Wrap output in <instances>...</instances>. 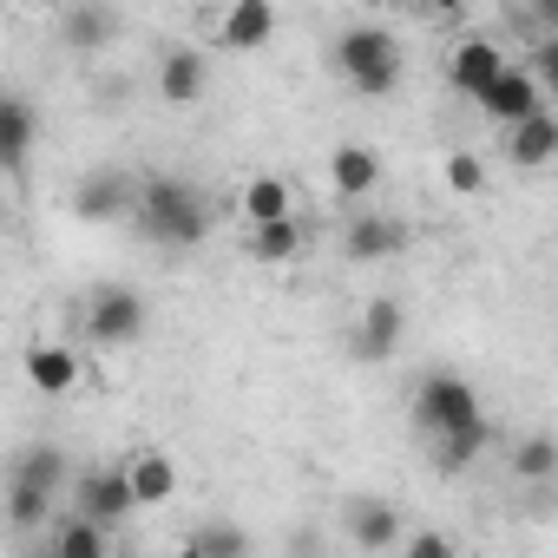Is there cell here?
I'll list each match as a JSON object with an SVG mask.
<instances>
[{"label":"cell","instance_id":"cell-1","mask_svg":"<svg viewBox=\"0 0 558 558\" xmlns=\"http://www.w3.org/2000/svg\"><path fill=\"white\" fill-rule=\"evenodd\" d=\"M132 223L145 243L158 250H197L210 236V197L191 184V178H138V197H132Z\"/></svg>","mask_w":558,"mask_h":558},{"label":"cell","instance_id":"cell-2","mask_svg":"<svg viewBox=\"0 0 558 558\" xmlns=\"http://www.w3.org/2000/svg\"><path fill=\"white\" fill-rule=\"evenodd\" d=\"M336 66H342V80L362 93V99H388L401 80H408V53H401V40L388 34V27H349L342 40H336Z\"/></svg>","mask_w":558,"mask_h":558},{"label":"cell","instance_id":"cell-3","mask_svg":"<svg viewBox=\"0 0 558 558\" xmlns=\"http://www.w3.org/2000/svg\"><path fill=\"white\" fill-rule=\"evenodd\" d=\"M80 329L93 349H132L145 329H151V303L132 290V283H99L86 303H80Z\"/></svg>","mask_w":558,"mask_h":558},{"label":"cell","instance_id":"cell-4","mask_svg":"<svg viewBox=\"0 0 558 558\" xmlns=\"http://www.w3.org/2000/svg\"><path fill=\"white\" fill-rule=\"evenodd\" d=\"M473 421H486L473 381H460V375H447V368L421 375V388H414V434H421V440H447V434H460V427H473Z\"/></svg>","mask_w":558,"mask_h":558},{"label":"cell","instance_id":"cell-5","mask_svg":"<svg viewBox=\"0 0 558 558\" xmlns=\"http://www.w3.org/2000/svg\"><path fill=\"white\" fill-rule=\"evenodd\" d=\"M132 512H138V506H132L119 466H73V519H86V525H99V532H119Z\"/></svg>","mask_w":558,"mask_h":558},{"label":"cell","instance_id":"cell-6","mask_svg":"<svg viewBox=\"0 0 558 558\" xmlns=\"http://www.w3.org/2000/svg\"><path fill=\"white\" fill-rule=\"evenodd\" d=\"M473 106H480L499 132H506V125H525V119H538V112H551V99H545V86L532 80V66H506Z\"/></svg>","mask_w":558,"mask_h":558},{"label":"cell","instance_id":"cell-7","mask_svg":"<svg viewBox=\"0 0 558 558\" xmlns=\"http://www.w3.org/2000/svg\"><path fill=\"white\" fill-rule=\"evenodd\" d=\"M506 66H512V60H506V47H499V40H486V34H466V40H453V53H447V80H453V93H460V99H480Z\"/></svg>","mask_w":558,"mask_h":558},{"label":"cell","instance_id":"cell-8","mask_svg":"<svg viewBox=\"0 0 558 558\" xmlns=\"http://www.w3.org/2000/svg\"><path fill=\"white\" fill-rule=\"evenodd\" d=\"M132 197H138L132 171H93L73 191V217L80 223H119V217H132Z\"/></svg>","mask_w":558,"mask_h":558},{"label":"cell","instance_id":"cell-9","mask_svg":"<svg viewBox=\"0 0 558 558\" xmlns=\"http://www.w3.org/2000/svg\"><path fill=\"white\" fill-rule=\"evenodd\" d=\"M204 86H210V60L197 47H165L158 53V99L171 112H191L204 99Z\"/></svg>","mask_w":558,"mask_h":558},{"label":"cell","instance_id":"cell-10","mask_svg":"<svg viewBox=\"0 0 558 558\" xmlns=\"http://www.w3.org/2000/svg\"><path fill=\"white\" fill-rule=\"evenodd\" d=\"M342 525H349V538H355L362 551H395V545H401V506L381 499V493H355V499L342 506Z\"/></svg>","mask_w":558,"mask_h":558},{"label":"cell","instance_id":"cell-11","mask_svg":"<svg viewBox=\"0 0 558 558\" xmlns=\"http://www.w3.org/2000/svg\"><path fill=\"white\" fill-rule=\"evenodd\" d=\"M119 473H125V493H132V506H138V512H145V506H171V493H178V460H171V453H158V447L125 453V460H119Z\"/></svg>","mask_w":558,"mask_h":558},{"label":"cell","instance_id":"cell-12","mask_svg":"<svg viewBox=\"0 0 558 558\" xmlns=\"http://www.w3.org/2000/svg\"><path fill=\"white\" fill-rule=\"evenodd\" d=\"M408 250V223L388 217V210H355L349 236H342V256L349 263H381V256H401Z\"/></svg>","mask_w":558,"mask_h":558},{"label":"cell","instance_id":"cell-13","mask_svg":"<svg viewBox=\"0 0 558 558\" xmlns=\"http://www.w3.org/2000/svg\"><path fill=\"white\" fill-rule=\"evenodd\" d=\"M401 336H408V310L395 296H375L355 323V355L362 362H395L401 355Z\"/></svg>","mask_w":558,"mask_h":558},{"label":"cell","instance_id":"cell-14","mask_svg":"<svg viewBox=\"0 0 558 558\" xmlns=\"http://www.w3.org/2000/svg\"><path fill=\"white\" fill-rule=\"evenodd\" d=\"M499 151H506V165H519V171H545V165L558 158V112H538V119H525V125H506V132H499Z\"/></svg>","mask_w":558,"mask_h":558},{"label":"cell","instance_id":"cell-15","mask_svg":"<svg viewBox=\"0 0 558 558\" xmlns=\"http://www.w3.org/2000/svg\"><path fill=\"white\" fill-rule=\"evenodd\" d=\"M8 480L40 486V493H60V486H73V453H66L60 440H34V447H21V453H14Z\"/></svg>","mask_w":558,"mask_h":558},{"label":"cell","instance_id":"cell-16","mask_svg":"<svg viewBox=\"0 0 558 558\" xmlns=\"http://www.w3.org/2000/svg\"><path fill=\"white\" fill-rule=\"evenodd\" d=\"M34 138H40V112H34V99L0 93V171H21L27 151H34Z\"/></svg>","mask_w":558,"mask_h":558},{"label":"cell","instance_id":"cell-17","mask_svg":"<svg viewBox=\"0 0 558 558\" xmlns=\"http://www.w3.org/2000/svg\"><path fill=\"white\" fill-rule=\"evenodd\" d=\"M119 34H125V14H112V8H66L60 14V40L73 53H106Z\"/></svg>","mask_w":558,"mask_h":558},{"label":"cell","instance_id":"cell-18","mask_svg":"<svg viewBox=\"0 0 558 558\" xmlns=\"http://www.w3.org/2000/svg\"><path fill=\"white\" fill-rule=\"evenodd\" d=\"M217 34H223L230 53H256V47H269V34H276V8H269V0H236V8L217 21Z\"/></svg>","mask_w":558,"mask_h":558},{"label":"cell","instance_id":"cell-19","mask_svg":"<svg viewBox=\"0 0 558 558\" xmlns=\"http://www.w3.org/2000/svg\"><path fill=\"white\" fill-rule=\"evenodd\" d=\"M329 184H336V197H368L375 184H381V158L368 151V145H336L329 151Z\"/></svg>","mask_w":558,"mask_h":558},{"label":"cell","instance_id":"cell-20","mask_svg":"<svg viewBox=\"0 0 558 558\" xmlns=\"http://www.w3.org/2000/svg\"><path fill=\"white\" fill-rule=\"evenodd\" d=\"M236 210H243V223H250V230H263V223L296 217V197H290V184H283V178H250V184L236 191Z\"/></svg>","mask_w":558,"mask_h":558},{"label":"cell","instance_id":"cell-21","mask_svg":"<svg viewBox=\"0 0 558 558\" xmlns=\"http://www.w3.org/2000/svg\"><path fill=\"white\" fill-rule=\"evenodd\" d=\"M27 381H34L40 395H73V388H80V355L60 349V342H34V349H27Z\"/></svg>","mask_w":558,"mask_h":558},{"label":"cell","instance_id":"cell-22","mask_svg":"<svg viewBox=\"0 0 558 558\" xmlns=\"http://www.w3.org/2000/svg\"><path fill=\"white\" fill-rule=\"evenodd\" d=\"M434 447V466L440 473H466L486 447H493V421H473V427H460V434H447V440H427Z\"/></svg>","mask_w":558,"mask_h":558},{"label":"cell","instance_id":"cell-23","mask_svg":"<svg viewBox=\"0 0 558 558\" xmlns=\"http://www.w3.org/2000/svg\"><path fill=\"white\" fill-rule=\"evenodd\" d=\"M53 558H112V532H99V525H86V519H53Z\"/></svg>","mask_w":558,"mask_h":558},{"label":"cell","instance_id":"cell-24","mask_svg":"<svg viewBox=\"0 0 558 558\" xmlns=\"http://www.w3.org/2000/svg\"><path fill=\"white\" fill-rule=\"evenodd\" d=\"M519 486H551V473H558V447H551V434H525L519 447H512V466H506Z\"/></svg>","mask_w":558,"mask_h":558},{"label":"cell","instance_id":"cell-25","mask_svg":"<svg viewBox=\"0 0 558 558\" xmlns=\"http://www.w3.org/2000/svg\"><path fill=\"white\" fill-rule=\"evenodd\" d=\"M250 256H256V263H296V256H303V223L283 217V223L250 230Z\"/></svg>","mask_w":558,"mask_h":558},{"label":"cell","instance_id":"cell-26","mask_svg":"<svg viewBox=\"0 0 558 558\" xmlns=\"http://www.w3.org/2000/svg\"><path fill=\"white\" fill-rule=\"evenodd\" d=\"M8 525H14V532L53 525V493H40V486H21V480H8Z\"/></svg>","mask_w":558,"mask_h":558},{"label":"cell","instance_id":"cell-27","mask_svg":"<svg viewBox=\"0 0 558 558\" xmlns=\"http://www.w3.org/2000/svg\"><path fill=\"white\" fill-rule=\"evenodd\" d=\"M191 545H197L204 558H250V532L230 525V519H204V525H191Z\"/></svg>","mask_w":558,"mask_h":558},{"label":"cell","instance_id":"cell-28","mask_svg":"<svg viewBox=\"0 0 558 558\" xmlns=\"http://www.w3.org/2000/svg\"><path fill=\"white\" fill-rule=\"evenodd\" d=\"M447 184H453L460 197H480V191H486V165H480L473 151H453V158H447Z\"/></svg>","mask_w":558,"mask_h":558},{"label":"cell","instance_id":"cell-29","mask_svg":"<svg viewBox=\"0 0 558 558\" xmlns=\"http://www.w3.org/2000/svg\"><path fill=\"white\" fill-rule=\"evenodd\" d=\"M401 558H460V551H453V538H447V532H434V525H421V532H408V545H401Z\"/></svg>","mask_w":558,"mask_h":558},{"label":"cell","instance_id":"cell-30","mask_svg":"<svg viewBox=\"0 0 558 558\" xmlns=\"http://www.w3.org/2000/svg\"><path fill=\"white\" fill-rule=\"evenodd\" d=\"M171 558H204V551H197V545H191V538H184V545H178V551H171Z\"/></svg>","mask_w":558,"mask_h":558},{"label":"cell","instance_id":"cell-31","mask_svg":"<svg viewBox=\"0 0 558 558\" xmlns=\"http://www.w3.org/2000/svg\"><path fill=\"white\" fill-rule=\"evenodd\" d=\"M27 558H53V545H34V551H27Z\"/></svg>","mask_w":558,"mask_h":558},{"label":"cell","instance_id":"cell-32","mask_svg":"<svg viewBox=\"0 0 558 558\" xmlns=\"http://www.w3.org/2000/svg\"><path fill=\"white\" fill-rule=\"evenodd\" d=\"M0 223H8V210H0Z\"/></svg>","mask_w":558,"mask_h":558}]
</instances>
